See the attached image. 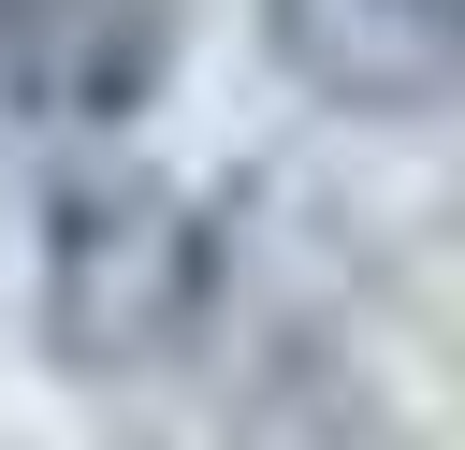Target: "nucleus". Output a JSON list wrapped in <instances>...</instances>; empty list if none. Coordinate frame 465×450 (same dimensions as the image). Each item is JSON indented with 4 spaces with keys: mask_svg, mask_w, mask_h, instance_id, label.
I'll return each mask as SVG.
<instances>
[{
    "mask_svg": "<svg viewBox=\"0 0 465 450\" xmlns=\"http://www.w3.org/2000/svg\"><path fill=\"white\" fill-rule=\"evenodd\" d=\"M174 73V0H0V102L29 131H116Z\"/></svg>",
    "mask_w": 465,
    "mask_h": 450,
    "instance_id": "f03ea898",
    "label": "nucleus"
},
{
    "mask_svg": "<svg viewBox=\"0 0 465 450\" xmlns=\"http://www.w3.org/2000/svg\"><path fill=\"white\" fill-rule=\"evenodd\" d=\"M291 58L334 102L421 116V102L465 87V0H291Z\"/></svg>",
    "mask_w": 465,
    "mask_h": 450,
    "instance_id": "7ed1b4c3",
    "label": "nucleus"
},
{
    "mask_svg": "<svg viewBox=\"0 0 465 450\" xmlns=\"http://www.w3.org/2000/svg\"><path fill=\"white\" fill-rule=\"evenodd\" d=\"M218 305V232L160 174H73L44 203V334L73 377H145L203 334Z\"/></svg>",
    "mask_w": 465,
    "mask_h": 450,
    "instance_id": "f257e3e1",
    "label": "nucleus"
}]
</instances>
